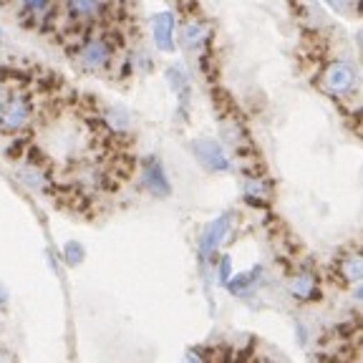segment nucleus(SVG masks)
<instances>
[{
  "label": "nucleus",
  "instance_id": "f257e3e1",
  "mask_svg": "<svg viewBox=\"0 0 363 363\" xmlns=\"http://www.w3.org/2000/svg\"><path fill=\"white\" fill-rule=\"evenodd\" d=\"M192 152H194V157H197L210 172H225V169H230V159H227L222 144L215 141V139H194V141H192Z\"/></svg>",
  "mask_w": 363,
  "mask_h": 363
},
{
  "label": "nucleus",
  "instance_id": "f03ea898",
  "mask_svg": "<svg viewBox=\"0 0 363 363\" xmlns=\"http://www.w3.org/2000/svg\"><path fill=\"white\" fill-rule=\"evenodd\" d=\"M230 225H232V212H225L217 219H212L210 225L202 230V238H199V258L207 260L212 252L217 250L219 245H222V240L227 238Z\"/></svg>",
  "mask_w": 363,
  "mask_h": 363
},
{
  "label": "nucleus",
  "instance_id": "7ed1b4c3",
  "mask_svg": "<svg viewBox=\"0 0 363 363\" xmlns=\"http://www.w3.org/2000/svg\"><path fill=\"white\" fill-rule=\"evenodd\" d=\"M31 119V104H28L26 96H10V99L3 104V114H0V124L8 132H15L20 126H26Z\"/></svg>",
  "mask_w": 363,
  "mask_h": 363
},
{
  "label": "nucleus",
  "instance_id": "20e7f679",
  "mask_svg": "<svg viewBox=\"0 0 363 363\" xmlns=\"http://www.w3.org/2000/svg\"><path fill=\"white\" fill-rule=\"evenodd\" d=\"M356 86V71L343 63V61H336V63H330L325 68V88L330 93H338V96H343L348 93L350 88Z\"/></svg>",
  "mask_w": 363,
  "mask_h": 363
},
{
  "label": "nucleus",
  "instance_id": "39448f33",
  "mask_svg": "<svg viewBox=\"0 0 363 363\" xmlns=\"http://www.w3.org/2000/svg\"><path fill=\"white\" fill-rule=\"evenodd\" d=\"M144 185L157 197H167L169 194V182H167L164 167L159 164L157 159H149L144 164Z\"/></svg>",
  "mask_w": 363,
  "mask_h": 363
},
{
  "label": "nucleus",
  "instance_id": "423d86ee",
  "mask_svg": "<svg viewBox=\"0 0 363 363\" xmlns=\"http://www.w3.org/2000/svg\"><path fill=\"white\" fill-rule=\"evenodd\" d=\"M174 15L172 13H159L154 18V40L162 51H174Z\"/></svg>",
  "mask_w": 363,
  "mask_h": 363
},
{
  "label": "nucleus",
  "instance_id": "0eeeda50",
  "mask_svg": "<svg viewBox=\"0 0 363 363\" xmlns=\"http://www.w3.org/2000/svg\"><path fill=\"white\" fill-rule=\"evenodd\" d=\"M109 59H111V48H109L106 40H91V43H86L84 51H81V61H84L86 66H91V68L106 66Z\"/></svg>",
  "mask_w": 363,
  "mask_h": 363
},
{
  "label": "nucleus",
  "instance_id": "6e6552de",
  "mask_svg": "<svg viewBox=\"0 0 363 363\" xmlns=\"http://www.w3.org/2000/svg\"><path fill=\"white\" fill-rule=\"evenodd\" d=\"M291 293L298 300H316L318 298V277L313 272H300L293 277Z\"/></svg>",
  "mask_w": 363,
  "mask_h": 363
},
{
  "label": "nucleus",
  "instance_id": "1a4fd4ad",
  "mask_svg": "<svg viewBox=\"0 0 363 363\" xmlns=\"http://www.w3.org/2000/svg\"><path fill=\"white\" fill-rule=\"evenodd\" d=\"M338 275L343 277L346 283H358L363 277V260L358 252H353V255H346V258H341V263H338Z\"/></svg>",
  "mask_w": 363,
  "mask_h": 363
},
{
  "label": "nucleus",
  "instance_id": "9d476101",
  "mask_svg": "<svg viewBox=\"0 0 363 363\" xmlns=\"http://www.w3.org/2000/svg\"><path fill=\"white\" fill-rule=\"evenodd\" d=\"M182 40H185L187 48H197L205 40V26L202 23H187L185 31H182Z\"/></svg>",
  "mask_w": 363,
  "mask_h": 363
},
{
  "label": "nucleus",
  "instance_id": "9b49d317",
  "mask_svg": "<svg viewBox=\"0 0 363 363\" xmlns=\"http://www.w3.org/2000/svg\"><path fill=\"white\" fill-rule=\"evenodd\" d=\"M258 272H260V268H255V270H250V272H245V275L230 277V280H227V288H230V293H235V295L245 293L252 283H255V280H258V277H255Z\"/></svg>",
  "mask_w": 363,
  "mask_h": 363
},
{
  "label": "nucleus",
  "instance_id": "f8f14e48",
  "mask_svg": "<svg viewBox=\"0 0 363 363\" xmlns=\"http://www.w3.org/2000/svg\"><path fill=\"white\" fill-rule=\"evenodd\" d=\"M245 194H247V199H250V202H255V199H260V202H263V199L270 194V187L265 185L263 179H250V182L245 185Z\"/></svg>",
  "mask_w": 363,
  "mask_h": 363
},
{
  "label": "nucleus",
  "instance_id": "ddd939ff",
  "mask_svg": "<svg viewBox=\"0 0 363 363\" xmlns=\"http://www.w3.org/2000/svg\"><path fill=\"white\" fill-rule=\"evenodd\" d=\"M99 6H101V0H68V8H71L76 15H81V18L93 15L99 10Z\"/></svg>",
  "mask_w": 363,
  "mask_h": 363
},
{
  "label": "nucleus",
  "instance_id": "4468645a",
  "mask_svg": "<svg viewBox=\"0 0 363 363\" xmlns=\"http://www.w3.org/2000/svg\"><path fill=\"white\" fill-rule=\"evenodd\" d=\"M63 258H66L68 265H79L84 260V247L79 242H66L63 247Z\"/></svg>",
  "mask_w": 363,
  "mask_h": 363
},
{
  "label": "nucleus",
  "instance_id": "2eb2a0df",
  "mask_svg": "<svg viewBox=\"0 0 363 363\" xmlns=\"http://www.w3.org/2000/svg\"><path fill=\"white\" fill-rule=\"evenodd\" d=\"M330 8H336L338 13H353L358 6V0H328Z\"/></svg>",
  "mask_w": 363,
  "mask_h": 363
},
{
  "label": "nucleus",
  "instance_id": "dca6fc26",
  "mask_svg": "<svg viewBox=\"0 0 363 363\" xmlns=\"http://www.w3.org/2000/svg\"><path fill=\"white\" fill-rule=\"evenodd\" d=\"M230 272H232V258L230 255H222V263H219V283H225L230 280Z\"/></svg>",
  "mask_w": 363,
  "mask_h": 363
},
{
  "label": "nucleus",
  "instance_id": "f3484780",
  "mask_svg": "<svg viewBox=\"0 0 363 363\" xmlns=\"http://www.w3.org/2000/svg\"><path fill=\"white\" fill-rule=\"evenodd\" d=\"M111 121L116 129H124V126L129 124V116H126L124 109H111Z\"/></svg>",
  "mask_w": 363,
  "mask_h": 363
},
{
  "label": "nucleus",
  "instance_id": "a211bd4d",
  "mask_svg": "<svg viewBox=\"0 0 363 363\" xmlns=\"http://www.w3.org/2000/svg\"><path fill=\"white\" fill-rule=\"evenodd\" d=\"M207 361H210V358H207L205 353H194V350L187 356V363H207Z\"/></svg>",
  "mask_w": 363,
  "mask_h": 363
},
{
  "label": "nucleus",
  "instance_id": "6ab92c4d",
  "mask_svg": "<svg viewBox=\"0 0 363 363\" xmlns=\"http://www.w3.org/2000/svg\"><path fill=\"white\" fill-rule=\"evenodd\" d=\"M8 303V288L3 283H0V308H3V305Z\"/></svg>",
  "mask_w": 363,
  "mask_h": 363
},
{
  "label": "nucleus",
  "instance_id": "aec40b11",
  "mask_svg": "<svg viewBox=\"0 0 363 363\" xmlns=\"http://www.w3.org/2000/svg\"><path fill=\"white\" fill-rule=\"evenodd\" d=\"M26 3L31 8H43V6H46V0H26Z\"/></svg>",
  "mask_w": 363,
  "mask_h": 363
},
{
  "label": "nucleus",
  "instance_id": "412c9836",
  "mask_svg": "<svg viewBox=\"0 0 363 363\" xmlns=\"http://www.w3.org/2000/svg\"><path fill=\"white\" fill-rule=\"evenodd\" d=\"M0 106H3V91H0Z\"/></svg>",
  "mask_w": 363,
  "mask_h": 363
},
{
  "label": "nucleus",
  "instance_id": "4be33fe9",
  "mask_svg": "<svg viewBox=\"0 0 363 363\" xmlns=\"http://www.w3.org/2000/svg\"><path fill=\"white\" fill-rule=\"evenodd\" d=\"M0 40H3V31H0Z\"/></svg>",
  "mask_w": 363,
  "mask_h": 363
},
{
  "label": "nucleus",
  "instance_id": "5701e85b",
  "mask_svg": "<svg viewBox=\"0 0 363 363\" xmlns=\"http://www.w3.org/2000/svg\"><path fill=\"white\" fill-rule=\"evenodd\" d=\"M0 363H3V358H0Z\"/></svg>",
  "mask_w": 363,
  "mask_h": 363
}]
</instances>
